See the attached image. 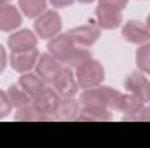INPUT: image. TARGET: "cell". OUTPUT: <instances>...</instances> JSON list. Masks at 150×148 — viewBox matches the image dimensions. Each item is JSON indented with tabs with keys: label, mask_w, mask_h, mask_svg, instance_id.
I'll return each mask as SVG.
<instances>
[{
	"label": "cell",
	"mask_w": 150,
	"mask_h": 148,
	"mask_svg": "<svg viewBox=\"0 0 150 148\" xmlns=\"http://www.w3.org/2000/svg\"><path fill=\"white\" fill-rule=\"evenodd\" d=\"M120 99V92L112 87H89L84 89L80 94V105L82 106H96V108H107V110H117Z\"/></svg>",
	"instance_id": "6da1fadb"
},
{
	"label": "cell",
	"mask_w": 150,
	"mask_h": 148,
	"mask_svg": "<svg viewBox=\"0 0 150 148\" xmlns=\"http://www.w3.org/2000/svg\"><path fill=\"white\" fill-rule=\"evenodd\" d=\"M75 70H77L79 87H82V89L96 87L105 78V68H103V65L100 61L93 59V58H89L87 61H84L82 65H79Z\"/></svg>",
	"instance_id": "7a4b0ae2"
},
{
	"label": "cell",
	"mask_w": 150,
	"mask_h": 148,
	"mask_svg": "<svg viewBox=\"0 0 150 148\" xmlns=\"http://www.w3.org/2000/svg\"><path fill=\"white\" fill-rule=\"evenodd\" d=\"M61 16L56 12V11H45L42 12L35 21V33L37 37L45 38V40H51L52 37H56L59 32H61Z\"/></svg>",
	"instance_id": "3957f363"
},
{
	"label": "cell",
	"mask_w": 150,
	"mask_h": 148,
	"mask_svg": "<svg viewBox=\"0 0 150 148\" xmlns=\"http://www.w3.org/2000/svg\"><path fill=\"white\" fill-rule=\"evenodd\" d=\"M77 47L74 44V40L70 38L68 33H58L56 37H52L47 44V52L52 54L61 65H67L74 49Z\"/></svg>",
	"instance_id": "277c9868"
},
{
	"label": "cell",
	"mask_w": 150,
	"mask_h": 148,
	"mask_svg": "<svg viewBox=\"0 0 150 148\" xmlns=\"http://www.w3.org/2000/svg\"><path fill=\"white\" fill-rule=\"evenodd\" d=\"M51 87L59 94V98H67V96H75L79 92V82L77 77L70 68H61L58 75L52 78Z\"/></svg>",
	"instance_id": "5b68a950"
},
{
	"label": "cell",
	"mask_w": 150,
	"mask_h": 148,
	"mask_svg": "<svg viewBox=\"0 0 150 148\" xmlns=\"http://www.w3.org/2000/svg\"><path fill=\"white\" fill-rule=\"evenodd\" d=\"M124 87H126V91L129 94H134L142 101H145V103L150 101V82H149V78L145 77L143 72H140V70L131 72V73L126 77Z\"/></svg>",
	"instance_id": "8992f818"
},
{
	"label": "cell",
	"mask_w": 150,
	"mask_h": 148,
	"mask_svg": "<svg viewBox=\"0 0 150 148\" xmlns=\"http://www.w3.org/2000/svg\"><path fill=\"white\" fill-rule=\"evenodd\" d=\"M58 101H59V94L49 85L32 99L33 106L45 117V120L54 118V111H56V106H58Z\"/></svg>",
	"instance_id": "52a82bcc"
},
{
	"label": "cell",
	"mask_w": 150,
	"mask_h": 148,
	"mask_svg": "<svg viewBox=\"0 0 150 148\" xmlns=\"http://www.w3.org/2000/svg\"><path fill=\"white\" fill-rule=\"evenodd\" d=\"M38 56H40V52L37 51V47L30 49V51H16V52L12 51L11 56H9V63H11V66L16 72L26 73V72L35 68V65L38 61Z\"/></svg>",
	"instance_id": "ba28073f"
},
{
	"label": "cell",
	"mask_w": 150,
	"mask_h": 148,
	"mask_svg": "<svg viewBox=\"0 0 150 148\" xmlns=\"http://www.w3.org/2000/svg\"><path fill=\"white\" fill-rule=\"evenodd\" d=\"M70 38L74 40L75 45H80V47H91L101 35V28L98 25H82V26H77L72 28L68 32Z\"/></svg>",
	"instance_id": "9c48e42d"
},
{
	"label": "cell",
	"mask_w": 150,
	"mask_h": 148,
	"mask_svg": "<svg viewBox=\"0 0 150 148\" xmlns=\"http://www.w3.org/2000/svg\"><path fill=\"white\" fill-rule=\"evenodd\" d=\"M61 68H63V65L52 54L45 52V54H40L38 56V61H37V65H35V73L40 75L45 80V84H51L52 78L58 75V72Z\"/></svg>",
	"instance_id": "30bf717a"
},
{
	"label": "cell",
	"mask_w": 150,
	"mask_h": 148,
	"mask_svg": "<svg viewBox=\"0 0 150 148\" xmlns=\"http://www.w3.org/2000/svg\"><path fill=\"white\" fill-rule=\"evenodd\" d=\"M122 37L131 44H147L150 42V30L142 21H127L122 28Z\"/></svg>",
	"instance_id": "8fae6325"
},
{
	"label": "cell",
	"mask_w": 150,
	"mask_h": 148,
	"mask_svg": "<svg viewBox=\"0 0 150 148\" xmlns=\"http://www.w3.org/2000/svg\"><path fill=\"white\" fill-rule=\"evenodd\" d=\"M94 16H96L98 26L103 28V30H113L122 23V12L119 9H112V7H107V5H101V4L96 7Z\"/></svg>",
	"instance_id": "7c38bea8"
},
{
	"label": "cell",
	"mask_w": 150,
	"mask_h": 148,
	"mask_svg": "<svg viewBox=\"0 0 150 148\" xmlns=\"http://www.w3.org/2000/svg\"><path fill=\"white\" fill-rule=\"evenodd\" d=\"M37 40L38 37L30 32V30H19L16 33H12L9 40H7V45L11 51H30V49H35L37 47Z\"/></svg>",
	"instance_id": "4fadbf2b"
},
{
	"label": "cell",
	"mask_w": 150,
	"mask_h": 148,
	"mask_svg": "<svg viewBox=\"0 0 150 148\" xmlns=\"http://www.w3.org/2000/svg\"><path fill=\"white\" fill-rule=\"evenodd\" d=\"M23 18L18 7L7 4L0 7V32H12L16 28H19Z\"/></svg>",
	"instance_id": "5bb4252c"
},
{
	"label": "cell",
	"mask_w": 150,
	"mask_h": 148,
	"mask_svg": "<svg viewBox=\"0 0 150 148\" xmlns=\"http://www.w3.org/2000/svg\"><path fill=\"white\" fill-rule=\"evenodd\" d=\"M79 111H80V105L79 101L74 99V96L59 98L56 111H54V118L56 120H75L79 117Z\"/></svg>",
	"instance_id": "9a60e30c"
},
{
	"label": "cell",
	"mask_w": 150,
	"mask_h": 148,
	"mask_svg": "<svg viewBox=\"0 0 150 148\" xmlns=\"http://www.w3.org/2000/svg\"><path fill=\"white\" fill-rule=\"evenodd\" d=\"M143 105H145V101H142L134 94H120L117 110L124 113L126 120H136V115H138V111L142 110Z\"/></svg>",
	"instance_id": "2e32d148"
},
{
	"label": "cell",
	"mask_w": 150,
	"mask_h": 148,
	"mask_svg": "<svg viewBox=\"0 0 150 148\" xmlns=\"http://www.w3.org/2000/svg\"><path fill=\"white\" fill-rule=\"evenodd\" d=\"M18 84L30 94L32 99H33L37 94H40V92L49 85V84H45V80H44L38 73H25L21 78H19Z\"/></svg>",
	"instance_id": "e0dca14e"
},
{
	"label": "cell",
	"mask_w": 150,
	"mask_h": 148,
	"mask_svg": "<svg viewBox=\"0 0 150 148\" xmlns=\"http://www.w3.org/2000/svg\"><path fill=\"white\" fill-rule=\"evenodd\" d=\"M112 110L96 108V106H80L77 120H110Z\"/></svg>",
	"instance_id": "ac0fdd59"
},
{
	"label": "cell",
	"mask_w": 150,
	"mask_h": 148,
	"mask_svg": "<svg viewBox=\"0 0 150 148\" xmlns=\"http://www.w3.org/2000/svg\"><path fill=\"white\" fill-rule=\"evenodd\" d=\"M7 96H9L11 105H12V106H16V108H21V106H25V105L32 103L30 94H28V92L19 85V84L11 85V87L7 89Z\"/></svg>",
	"instance_id": "d6986e66"
},
{
	"label": "cell",
	"mask_w": 150,
	"mask_h": 148,
	"mask_svg": "<svg viewBox=\"0 0 150 148\" xmlns=\"http://www.w3.org/2000/svg\"><path fill=\"white\" fill-rule=\"evenodd\" d=\"M19 9L26 18H38L42 12H45L47 2L45 0H18Z\"/></svg>",
	"instance_id": "ffe728a7"
},
{
	"label": "cell",
	"mask_w": 150,
	"mask_h": 148,
	"mask_svg": "<svg viewBox=\"0 0 150 148\" xmlns=\"http://www.w3.org/2000/svg\"><path fill=\"white\" fill-rule=\"evenodd\" d=\"M136 65L140 72L150 75V42L142 44L140 49L136 51Z\"/></svg>",
	"instance_id": "44dd1931"
},
{
	"label": "cell",
	"mask_w": 150,
	"mask_h": 148,
	"mask_svg": "<svg viewBox=\"0 0 150 148\" xmlns=\"http://www.w3.org/2000/svg\"><path fill=\"white\" fill-rule=\"evenodd\" d=\"M16 120H45V117L33 106V103H28L16 111Z\"/></svg>",
	"instance_id": "7402d4cb"
},
{
	"label": "cell",
	"mask_w": 150,
	"mask_h": 148,
	"mask_svg": "<svg viewBox=\"0 0 150 148\" xmlns=\"http://www.w3.org/2000/svg\"><path fill=\"white\" fill-rule=\"evenodd\" d=\"M89 58H93V54H91V51H89V47H80V45H77L74 49V52H72V56H70V59H68V66H74L77 68L79 65H82L84 61H87Z\"/></svg>",
	"instance_id": "603a6c76"
},
{
	"label": "cell",
	"mask_w": 150,
	"mask_h": 148,
	"mask_svg": "<svg viewBox=\"0 0 150 148\" xmlns=\"http://www.w3.org/2000/svg\"><path fill=\"white\" fill-rule=\"evenodd\" d=\"M11 110H12V105L9 101V96L5 91L0 89V118H5L11 113Z\"/></svg>",
	"instance_id": "cb8c5ba5"
},
{
	"label": "cell",
	"mask_w": 150,
	"mask_h": 148,
	"mask_svg": "<svg viewBox=\"0 0 150 148\" xmlns=\"http://www.w3.org/2000/svg\"><path fill=\"white\" fill-rule=\"evenodd\" d=\"M100 4L101 5H107V7H112V9L122 11L127 5V0H100Z\"/></svg>",
	"instance_id": "d4e9b609"
},
{
	"label": "cell",
	"mask_w": 150,
	"mask_h": 148,
	"mask_svg": "<svg viewBox=\"0 0 150 148\" xmlns=\"http://www.w3.org/2000/svg\"><path fill=\"white\" fill-rule=\"evenodd\" d=\"M136 120H150V105H143L142 110L138 111Z\"/></svg>",
	"instance_id": "484cf974"
},
{
	"label": "cell",
	"mask_w": 150,
	"mask_h": 148,
	"mask_svg": "<svg viewBox=\"0 0 150 148\" xmlns=\"http://www.w3.org/2000/svg\"><path fill=\"white\" fill-rule=\"evenodd\" d=\"M7 61H9V58H7V52H5L4 45H0V73L5 70V66H7Z\"/></svg>",
	"instance_id": "4316f807"
},
{
	"label": "cell",
	"mask_w": 150,
	"mask_h": 148,
	"mask_svg": "<svg viewBox=\"0 0 150 148\" xmlns=\"http://www.w3.org/2000/svg\"><path fill=\"white\" fill-rule=\"evenodd\" d=\"M49 2H51V5H52V7H56V9H63V7L72 5L75 0H49Z\"/></svg>",
	"instance_id": "83f0119b"
},
{
	"label": "cell",
	"mask_w": 150,
	"mask_h": 148,
	"mask_svg": "<svg viewBox=\"0 0 150 148\" xmlns=\"http://www.w3.org/2000/svg\"><path fill=\"white\" fill-rule=\"evenodd\" d=\"M11 2H12V0H0V7H2V5H7V4H11Z\"/></svg>",
	"instance_id": "f1b7e54d"
},
{
	"label": "cell",
	"mask_w": 150,
	"mask_h": 148,
	"mask_svg": "<svg viewBox=\"0 0 150 148\" xmlns=\"http://www.w3.org/2000/svg\"><path fill=\"white\" fill-rule=\"evenodd\" d=\"M77 2H80V4H91V2H94V0H77Z\"/></svg>",
	"instance_id": "f546056e"
},
{
	"label": "cell",
	"mask_w": 150,
	"mask_h": 148,
	"mask_svg": "<svg viewBox=\"0 0 150 148\" xmlns=\"http://www.w3.org/2000/svg\"><path fill=\"white\" fill-rule=\"evenodd\" d=\"M147 26H149V30H150V14H149V18H147Z\"/></svg>",
	"instance_id": "4dcf8cb0"
}]
</instances>
